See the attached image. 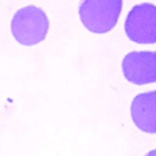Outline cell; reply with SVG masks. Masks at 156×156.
Returning a JSON list of instances; mask_svg holds the SVG:
<instances>
[{"label":"cell","mask_w":156,"mask_h":156,"mask_svg":"<svg viewBox=\"0 0 156 156\" xmlns=\"http://www.w3.org/2000/svg\"><path fill=\"white\" fill-rule=\"evenodd\" d=\"M122 73L129 82L136 85L156 82V51L127 54L122 60Z\"/></svg>","instance_id":"277c9868"},{"label":"cell","mask_w":156,"mask_h":156,"mask_svg":"<svg viewBox=\"0 0 156 156\" xmlns=\"http://www.w3.org/2000/svg\"><path fill=\"white\" fill-rule=\"evenodd\" d=\"M122 0H81L80 19L92 33H108L118 23Z\"/></svg>","instance_id":"6da1fadb"},{"label":"cell","mask_w":156,"mask_h":156,"mask_svg":"<svg viewBox=\"0 0 156 156\" xmlns=\"http://www.w3.org/2000/svg\"><path fill=\"white\" fill-rule=\"evenodd\" d=\"M145 156H156V149H154V151H151V152H148Z\"/></svg>","instance_id":"8992f818"},{"label":"cell","mask_w":156,"mask_h":156,"mask_svg":"<svg viewBox=\"0 0 156 156\" xmlns=\"http://www.w3.org/2000/svg\"><path fill=\"white\" fill-rule=\"evenodd\" d=\"M132 119L134 125L144 133H156V90L144 92L133 99Z\"/></svg>","instance_id":"5b68a950"},{"label":"cell","mask_w":156,"mask_h":156,"mask_svg":"<svg viewBox=\"0 0 156 156\" xmlns=\"http://www.w3.org/2000/svg\"><path fill=\"white\" fill-rule=\"evenodd\" d=\"M49 21L47 14L36 5H26L18 10L11 21V32L22 45H36L47 37Z\"/></svg>","instance_id":"7a4b0ae2"},{"label":"cell","mask_w":156,"mask_h":156,"mask_svg":"<svg viewBox=\"0 0 156 156\" xmlns=\"http://www.w3.org/2000/svg\"><path fill=\"white\" fill-rule=\"evenodd\" d=\"M129 40L137 44L156 43V5L151 3L137 4L130 10L125 22Z\"/></svg>","instance_id":"3957f363"}]
</instances>
